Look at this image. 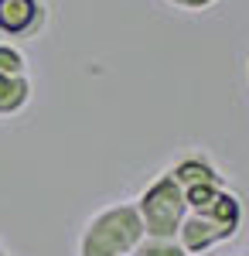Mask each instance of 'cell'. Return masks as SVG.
<instances>
[{
    "label": "cell",
    "instance_id": "cell-11",
    "mask_svg": "<svg viewBox=\"0 0 249 256\" xmlns=\"http://www.w3.org/2000/svg\"><path fill=\"white\" fill-rule=\"evenodd\" d=\"M174 4H181V7H188V10H202V7H208L215 0H174Z\"/></svg>",
    "mask_w": 249,
    "mask_h": 256
},
{
    "label": "cell",
    "instance_id": "cell-3",
    "mask_svg": "<svg viewBox=\"0 0 249 256\" xmlns=\"http://www.w3.org/2000/svg\"><path fill=\"white\" fill-rule=\"evenodd\" d=\"M232 236H236V229L218 226V222L208 218L205 212H188L184 222H181V229H178V242L184 246L188 256L208 253L212 246H218V242H226V239H232Z\"/></svg>",
    "mask_w": 249,
    "mask_h": 256
},
{
    "label": "cell",
    "instance_id": "cell-2",
    "mask_svg": "<svg viewBox=\"0 0 249 256\" xmlns=\"http://www.w3.org/2000/svg\"><path fill=\"white\" fill-rule=\"evenodd\" d=\"M136 212H140V222H144V232H147V236L178 239V229H181V222L188 216L184 188H181L171 174H160L150 188L140 195Z\"/></svg>",
    "mask_w": 249,
    "mask_h": 256
},
{
    "label": "cell",
    "instance_id": "cell-7",
    "mask_svg": "<svg viewBox=\"0 0 249 256\" xmlns=\"http://www.w3.org/2000/svg\"><path fill=\"white\" fill-rule=\"evenodd\" d=\"M205 216L215 218L218 226H226V229H236L239 232V222H242V202L239 195H232L226 188H218V195L212 198V205L205 208Z\"/></svg>",
    "mask_w": 249,
    "mask_h": 256
},
{
    "label": "cell",
    "instance_id": "cell-10",
    "mask_svg": "<svg viewBox=\"0 0 249 256\" xmlns=\"http://www.w3.org/2000/svg\"><path fill=\"white\" fill-rule=\"evenodd\" d=\"M0 72L4 76H28V65H24V55L10 44H0Z\"/></svg>",
    "mask_w": 249,
    "mask_h": 256
},
{
    "label": "cell",
    "instance_id": "cell-12",
    "mask_svg": "<svg viewBox=\"0 0 249 256\" xmlns=\"http://www.w3.org/2000/svg\"><path fill=\"white\" fill-rule=\"evenodd\" d=\"M0 256H7V253H4V250H0Z\"/></svg>",
    "mask_w": 249,
    "mask_h": 256
},
{
    "label": "cell",
    "instance_id": "cell-6",
    "mask_svg": "<svg viewBox=\"0 0 249 256\" xmlns=\"http://www.w3.org/2000/svg\"><path fill=\"white\" fill-rule=\"evenodd\" d=\"M28 99H31V82H28V76H4L0 72V113L4 116L24 110Z\"/></svg>",
    "mask_w": 249,
    "mask_h": 256
},
{
    "label": "cell",
    "instance_id": "cell-8",
    "mask_svg": "<svg viewBox=\"0 0 249 256\" xmlns=\"http://www.w3.org/2000/svg\"><path fill=\"white\" fill-rule=\"evenodd\" d=\"M130 256H188L184 246L178 239H154V236H144L140 242L134 246Z\"/></svg>",
    "mask_w": 249,
    "mask_h": 256
},
{
    "label": "cell",
    "instance_id": "cell-9",
    "mask_svg": "<svg viewBox=\"0 0 249 256\" xmlns=\"http://www.w3.org/2000/svg\"><path fill=\"white\" fill-rule=\"evenodd\" d=\"M218 188H222V184H192V188H184V205H188V212H205L212 205V198L218 195Z\"/></svg>",
    "mask_w": 249,
    "mask_h": 256
},
{
    "label": "cell",
    "instance_id": "cell-5",
    "mask_svg": "<svg viewBox=\"0 0 249 256\" xmlns=\"http://www.w3.org/2000/svg\"><path fill=\"white\" fill-rule=\"evenodd\" d=\"M168 174L181 184V188H192V184H222V174L215 171V164L205 158H184L178 160Z\"/></svg>",
    "mask_w": 249,
    "mask_h": 256
},
{
    "label": "cell",
    "instance_id": "cell-4",
    "mask_svg": "<svg viewBox=\"0 0 249 256\" xmlns=\"http://www.w3.org/2000/svg\"><path fill=\"white\" fill-rule=\"evenodd\" d=\"M44 20L38 0H0V31L4 34H34Z\"/></svg>",
    "mask_w": 249,
    "mask_h": 256
},
{
    "label": "cell",
    "instance_id": "cell-1",
    "mask_svg": "<svg viewBox=\"0 0 249 256\" xmlns=\"http://www.w3.org/2000/svg\"><path fill=\"white\" fill-rule=\"evenodd\" d=\"M147 236L136 205H113L102 208L82 232V256H130L134 246Z\"/></svg>",
    "mask_w": 249,
    "mask_h": 256
}]
</instances>
